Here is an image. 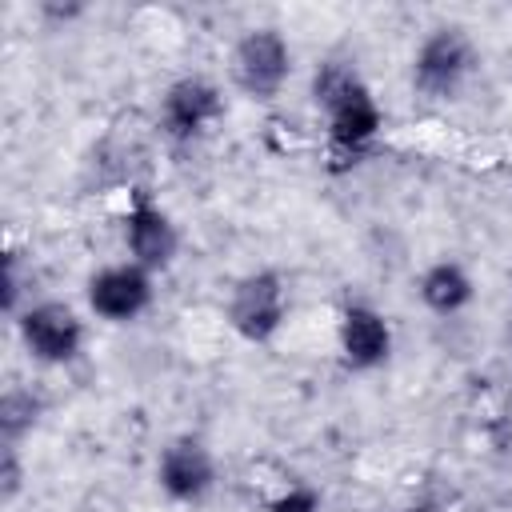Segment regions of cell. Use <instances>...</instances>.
Wrapping results in <instances>:
<instances>
[{
	"instance_id": "cell-1",
	"label": "cell",
	"mask_w": 512,
	"mask_h": 512,
	"mask_svg": "<svg viewBox=\"0 0 512 512\" xmlns=\"http://www.w3.org/2000/svg\"><path fill=\"white\" fill-rule=\"evenodd\" d=\"M312 104L328 116V140L344 156L364 152L384 128V112L372 88L348 60H324L312 72Z\"/></svg>"
},
{
	"instance_id": "cell-2",
	"label": "cell",
	"mask_w": 512,
	"mask_h": 512,
	"mask_svg": "<svg viewBox=\"0 0 512 512\" xmlns=\"http://www.w3.org/2000/svg\"><path fill=\"white\" fill-rule=\"evenodd\" d=\"M476 72V44L460 24H436L412 56V88L428 100H452Z\"/></svg>"
},
{
	"instance_id": "cell-3",
	"label": "cell",
	"mask_w": 512,
	"mask_h": 512,
	"mask_svg": "<svg viewBox=\"0 0 512 512\" xmlns=\"http://www.w3.org/2000/svg\"><path fill=\"white\" fill-rule=\"evenodd\" d=\"M288 284L276 268H256L248 276H240L228 292V304H224V316H228V328L248 340V344H268L284 320H288Z\"/></svg>"
},
{
	"instance_id": "cell-4",
	"label": "cell",
	"mask_w": 512,
	"mask_h": 512,
	"mask_svg": "<svg viewBox=\"0 0 512 512\" xmlns=\"http://www.w3.org/2000/svg\"><path fill=\"white\" fill-rule=\"evenodd\" d=\"M24 352L44 368H64L84 352V320L68 300H36L12 320Z\"/></svg>"
},
{
	"instance_id": "cell-5",
	"label": "cell",
	"mask_w": 512,
	"mask_h": 512,
	"mask_svg": "<svg viewBox=\"0 0 512 512\" xmlns=\"http://www.w3.org/2000/svg\"><path fill=\"white\" fill-rule=\"evenodd\" d=\"M232 84L252 100H276L292 76V48L280 28H248L232 44Z\"/></svg>"
},
{
	"instance_id": "cell-6",
	"label": "cell",
	"mask_w": 512,
	"mask_h": 512,
	"mask_svg": "<svg viewBox=\"0 0 512 512\" xmlns=\"http://www.w3.org/2000/svg\"><path fill=\"white\" fill-rule=\"evenodd\" d=\"M84 300H88V312L104 324H132L140 320L152 300H156V272L140 268L136 260H116V264H104L88 276L84 284Z\"/></svg>"
},
{
	"instance_id": "cell-7",
	"label": "cell",
	"mask_w": 512,
	"mask_h": 512,
	"mask_svg": "<svg viewBox=\"0 0 512 512\" xmlns=\"http://www.w3.org/2000/svg\"><path fill=\"white\" fill-rule=\"evenodd\" d=\"M120 232H124L128 260H136L148 272L172 268V260L180 252V228L148 192H132L128 208H124V228Z\"/></svg>"
},
{
	"instance_id": "cell-8",
	"label": "cell",
	"mask_w": 512,
	"mask_h": 512,
	"mask_svg": "<svg viewBox=\"0 0 512 512\" xmlns=\"http://www.w3.org/2000/svg\"><path fill=\"white\" fill-rule=\"evenodd\" d=\"M224 92L208 76H180L160 96V128L172 140H196L224 116Z\"/></svg>"
},
{
	"instance_id": "cell-9",
	"label": "cell",
	"mask_w": 512,
	"mask_h": 512,
	"mask_svg": "<svg viewBox=\"0 0 512 512\" xmlns=\"http://www.w3.org/2000/svg\"><path fill=\"white\" fill-rule=\"evenodd\" d=\"M156 484L176 504H200L216 488V456L200 436H176L160 448Z\"/></svg>"
},
{
	"instance_id": "cell-10",
	"label": "cell",
	"mask_w": 512,
	"mask_h": 512,
	"mask_svg": "<svg viewBox=\"0 0 512 512\" xmlns=\"http://www.w3.org/2000/svg\"><path fill=\"white\" fill-rule=\"evenodd\" d=\"M336 348H340V360L344 368L352 372H376L392 360V348H396V336H392V324L380 308L372 304H348L336 320Z\"/></svg>"
},
{
	"instance_id": "cell-11",
	"label": "cell",
	"mask_w": 512,
	"mask_h": 512,
	"mask_svg": "<svg viewBox=\"0 0 512 512\" xmlns=\"http://www.w3.org/2000/svg\"><path fill=\"white\" fill-rule=\"evenodd\" d=\"M416 296L432 316H460L476 300V280L460 260H436L420 272Z\"/></svg>"
},
{
	"instance_id": "cell-12",
	"label": "cell",
	"mask_w": 512,
	"mask_h": 512,
	"mask_svg": "<svg viewBox=\"0 0 512 512\" xmlns=\"http://www.w3.org/2000/svg\"><path fill=\"white\" fill-rule=\"evenodd\" d=\"M44 404L40 396H32L28 388H8L0 396V444H24V436L36 428Z\"/></svg>"
},
{
	"instance_id": "cell-13",
	"label": "cell",
	"mask_w": 512,
	"mask_h": 512,
	"mask_svg": "<svg viewBox=\"0 0 512 512\" xmlns=\"http://www.w3.org/2000/svg\"><path fill=\"white\" fill-rule=\"evenodd\" d=\"M24 492V456L16 444H0V504H12Z\"/></svg>"
},
{
	"instance_id": "cell-14",
	"label": "cell",
	"mask_w": 512,
	"mask_h": 512,
	"mask_svg": "<svg viewBox=\"0 0 512 512\" xmlns=\"http://www.w3.org/2000/svg\"><path fill=\"white\" fill-rule=\"evenodd\" d=\"M268 512H324V504H320V492H316V488L292 484V488H284V492L268 504Z\"/></svg>"
},
{
	"instance_id": "cell-15",
	"label": "cell",
	"mask_w": 512,
	"mask_h": 512,
	"mask_svg": "<svg viewBox=\"0 0 512 512\" xmlns=\"http://www.w3.org/2000/svg\"><path fill=\"white\" fill-rule=\"evenodd\" d=\"M20 288H24L20 256H16V252H8V256H4V312H8L12 320L24 312V304H20Z\"/></svg>"
},
{
	"instance_id": "cell-16",
	"label": "cell",
	"mask_w": 512,
	"mask_h": 512,
	"mask_svg": "<svg viewBox=\"0 0 512 512\" xmlns=\"http://www.w3.org/2000/svg\"><path fill=\"white\" fill-rule=\"evenodd\" d=\"M40 12H44V16H52V20H60V24H68V20L84 16V4H56V0H44V4H40Z\"/></svg>"
},
{
	"instance_id": "cell-17",
	"label": "cell",
	"mask_w": 512,
	"mask_h": 512,
	"mask_svg": "<svg viewBox=\"0 0 512 512\" xmlns=\"http://www.w3.org/2000/svg\"><path fill=\"white\" fill-rule=\"evenodd\" d=\"M404 512H436V504H412V508H404Z\"/></svg>"
}]
</instances>
